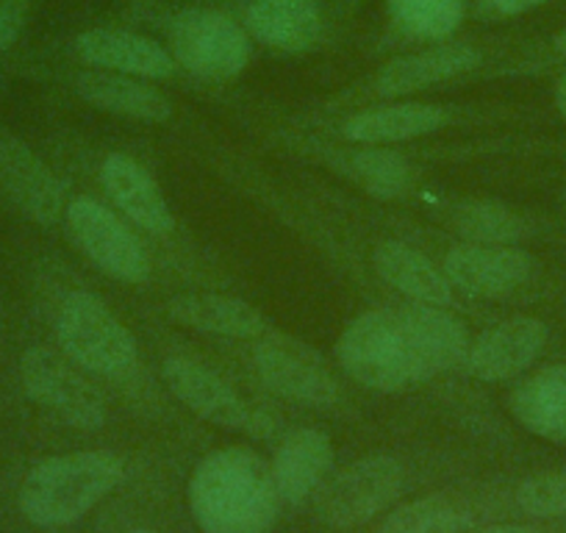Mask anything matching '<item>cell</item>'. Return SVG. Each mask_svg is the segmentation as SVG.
<instances>
[{
	"label": "cell",
	"mask_w": 566,
	"mask_h": 533,
	"mask_svg": "<svg viewBox=\"0 0 566 533\" xmlns=\"http://www.w3.org/2000/svg\"><path fill=\"white\" fill-rule=\"evenodd\" d=\"M558 108H560V114H564V119H566V73H564V79H560V84H558Z\"/></svg>",
	"instance_id": "obj_33"
},
{
	"label": "cell",
	"mask_w": 566,
	"mask_h": 533,
	"mask_svg": "<svg viewBox=\"0 0 566 533\" xmlns=\"http://www.w3.org/2000/svg\"><path fill=\"white\" fill-rule=\"evenodd\" d=\"M165 380L172 395L187 409L228 431L248 433L253 439H270L275 417L261 406L248 404L226 378L189 358H170L165 364Z\"/></svg>",
	"instance_id": "obj_7"
},
{
	"label": "cell",
	"mask_w": 566,
	"mask_h": 533,
	"mask_svg": "<svg viewBox=\"0 0 566 533\" xmlns=\"http://www.w3.org/2000/svg\"><path fill=\"white\" fill-rule=\"evenodd\" d=\"M481 62V53L472 45H437L428 51L391 59L378 73V90L384 95H406L455 79Z\"/></svg>",
	"instance_id": "obj_21"
},
{
	"label": "cell",
	"mask_w": 566,
	"mask_h": 533,
	"mask_svg": "<svg viewBox=\"0 0 566 533\" xmlns=\"http://www.w3.org/2000/svg\"><path fill=\"white\" fill-rule=\"evenodd\" d=\"M472 527V511L444 494L400 505L380 522L378 533H464Z\"/></svg>",
	"instance_id": "obj_25"
},
{
	"label": "cell",
	"mask_w": 566,
	"mask_h": 533,
	"mask_svg": "<svg viewBox=\"0 0 566 533\" xmlns=\"http://www.w3.org/2000/svg\"><path fill=\"white\" fill-rule=\"evenodd\" d=\"M464 533H536L533 527H525V525H486V527H467Z\"/></svg>",
	"instance_id": "obj_32"
},
{
	"label": "cell",
	"mask_w": 566,
	"mask_h": 533,
	"mask_svg": "<svg viewBox=\"0 0 566 533\" xmlns=\"http://www.w3.org/2000/svg\"><path fill=\"white\" fill-rule=\"evenodd\" d=\"M406 487L402 464L391 456H367L317 489L314 511L331 527H358L389 509Z\"/></svg>",
	"instance_id": "obj_5"
},
{
	"label": "cell",
	"mask_w": 566,
	"mask_h": 533,
	"mask_svg": "<svg viewBox=\"0 0 566 533\" xmlns=\"http://www.w3.org/2000/svg\"><path fill=\"white\" fill-rule=\"evenodd\" d=\"M453 226L475 244H511L525 233L520 217L494 200H472L455 209Z\"/></svg>",
	"instance_id": "obj_27"
},
{
	"label": "cell",
	"mask_w": 566,
	"mask_h": 533,
	"mask_svg": "<svg viewBox=\"0 0 566 533\" xmlns=\"http://www.w3.org/2000/svg\"><path fill=\"white\" fill-rule=\"evenodd\" d=\"M331 467H334V448L328 433L317 428H301L290 433L270 464L281 503H303L308 494L323 487Z\"/></svg>",
	"instance_id": "obj_17"
},
{
	"label": "cell",
	"mask_w": 566,
	"mask_h": 533,
	"mask_svg": "<svg viewBox=\"0 0 566 533\" xmlns=\"http://www.w3.org/2000/svg\"><path fill=\"white\" fill-rule=\"evenodd\" d=\"M516 505L531 516H566V470L527 478L516 489Z\"/></svg>",
	"instance_id": "obj_29"
},
{
	"label": "cell",
	"mask_w": 566,
	"mask_h": 533,
	"mask_svg": "<svg viewBox=\"0 0 566 533\" xmlns=\"http://www.w3.org/2000/svg\"><path fill=\"white\" fill-rule=\"evenodd\" d=\"M533 275V259L511 244H464L444 259V279L481 297L514 292Z\"/></svg>",
	"instance_id": "obj_11"
},
{
	"label": "cell",
	"mask_w": 566,
	"mask_h": 533,
	"mask_svg": "<svg viewBox=\"0 0 566 533\" xmlns=\"http://www.w3.org/2000/svg\"><path fill=\"white\" fill-rule=\"evenodd\" d=\"M0 187L23 215L42 226H53L62 217V184L45 161L18 139L0 143Z\"/></svg>",
	"instance_id": "obj_13"
},
{
	"label": "cell",
	"mask_w": 566,
	"mask_h": 533,
	"mask_svg": "<svg viewBox=\"0 0 566 533\" xmlns=\"http://www.w3.org/2000/svg\"><path fill=\"white\" fill-rule=\"evenodd\" d=\"M123 478V459L106 450L53 456L31 467L25 475L20 487V511L36 527L73 525L112 494Z\"/></svg>",
	"instance_id": "obj_2"
},
{
	"label": "cell",
	"mask_w": 566,
	"mask_h": 533,
	"mask_svg": "<svg viewBox=\"0 0 566 533\" xmlns=\"http://www.w3.org/2000/svg\"><path fill=\"white\" fill-rule=\"evenodd\" d=\"M78 56L92 67L134 79H170L172 56L148 36L119 29H92L78 36Z\"/></svg>",
	"instance_id": "obj_16"
},
{
	"label": "cell",
	"mask_w": 566,
	"mask_h": 533,
	"mask_svg": "<svg viewBox=\"0 0 566 533\" xmlns=\"http://www.w3.org/2000/svg\"><path fill=\"white\" fill-rule=\"evenodd\" d=\"M31 0H0V51H9L23 34Z\"/></svg>",
	"instance_id": "obj_30"
},
{
	"label": "cell",
	"mask_w": 566,
	"mask_h": 533,
	"mask_svg": "<svg viewBox=\"0 0 566 533\" xmlns=\"http://www.w3.org/2000/svg\"><path fill=\"white\" fill-rule=\"evenodd\" d=\"M172 323L231 339H259L266 331L264 314L239 297L226 295H181L167 306Z\"/></svg>",
	"instance_id": "obj_20"
},
{
	"label": "cell",
	"mask_w": 566,
	"mask_h": 533,
	"mask_svg": "<svg viewBox=\"0 0 566 533\" xmlns=\"http://www.w3.org/2000/svg\"><path fill=\"white\" fill-rule=\"evenodd\" d=\"M375 273L389 286L400 290L402 295L413 297L417 303L428 306H450L453 292L444 273L431 259H424L419 250L402 242H380L373 253Z\"/></svg>",
	"instance_id": "obj_23"
},
{
	"label": "cell",
	"mask_w": 566,
	"mask_h": 533,
	"mask_svg": "<svg viewBox=\"0 0 566 533\" xmlns=\"http://www.w3.org/2000/svg\"><path fill=\"white\" fill-rule=\"evenodd\" d=\"M255 369L261 384L292 404L328 409L339 400V384L325 364L323 353L314 351L292 334L259 336Z\"/></svg>",
	"instance_id": "obj_6"
},
{
	"label": "cell",
	"mask_w": 566,
	"mask_h": 533,
	"mask_svg": "<svg viewBox=\"0 0 566 533\" xmlns=\"http://www.w3.org/2000/svg\"><path fill=\"white\" fill-rule=\"evenodd\" d=\"M402 325H406L408 342H411L413 362H417L419 384L431 380L433 375L453 369L461 358L470 353V336L461 320L442 312V306L413 303V306L397 309Z\"/></svg>",
	"instance_id": "obj_14"
},
{
	"label": "cell",
	"mask_w": 566,
	"mask_h": 533,
	"mask_svg": "<svg viewBox=\"0 0 566 533\" xmlns=\"http://www.w3.org/2000/svg\"><path fill=\"white\" fill-rule=\"evenodd\" d=\"M189 509L203 533H270L281 514L272 470L250 448L206 456L189 478Z\"/></svg>",
	"instance_id": "obj_1"
},
{
	"label": "cell",
	"mask_w": 566,
	"mask_h": 533,
	"mask_svg": "<svg viewBox=\"0 0 566 533\" xmlns=\"http://www.w3.org/2000/svg\"><path fill=\"white\" fill-rule=\"evenodd\" d=\"M75 90L95 108L117 117L142 119V123H165L170 119L172 106L159 90L142 84L134 75L112 73V70H95L75 79Z\"/></svg>",
	"instance_id": "obj_18"
},
{
	"label": "cell",
	"mask_w": 566,
	"mask_h": 533,
	"mask_svg": "<svg viewBox=\"0 0 566 533\" xmlns=\"http://www.w3.org/2000/svg\"><path fill=\"white\" fill-rule=\"evenodd\" d=\"M172 56L200 79L226 81L250 62V42L231 18L211 9H187L170 25Z\"/></svg>",
	"instance_id": "obj_8"
},
{
	"label": "cell",
	"mask_w": 566,
	"mask_h": 533,
	"mask_svg": "<svg viewBox=\"0 0 566 533\" xmlns=\"http://www.w3.org/2000/svg\"><path fill=\"white\" fill-rule=\"evenodd\" d=\"M250 34L275 51H308L323 34V14L314 0H255L248 9Z\"/></svg>",
	"instance_id": "obj_19"
},
{
	"label": "cell",
	"mask_w": 566,
	"mask_h": 533,
	"mask_svg": "<svg viewBox=\"0 0 566 533\" xmlns=\"http://www.w3.org/2000/svg\"><path fill=\"white\" fill-rule=\"evenodd\" d=\"M20 375L31 400L56 415L64 426L97 431L106 422L101 391L59 353L31 347L20 362Z\"/></svg>",
	"instance_id": "obj_9"
},
{
	"label": "cell",
	"mask_w": 566,
	"mask_h": 533,
	"mask_svg": "<svg viewBox=\"0 0 566 533\" xmlns=\"http://www.w3.org/2000/svg\"><path fill=\"white\" fill-rule=\"evenodd\" d=\"M448 123V112L431 103H397V106H380L358 112L347 119L345 134L353 143L386 145L406 143L439 130Z\"/></svg>",
	"instance_id": "obj_24"
},
{
	"label": "cell",
	"mask_w": 566,
	"mask_h": 533,
	"mask_svg": "<svg viewBox=\"0 0 566 533\" xmlns=\"http://www.w3.org/2000/svg\"><path fill=\"white\" fill-rule=\"evenodd\" d=\"M101 181L108 198L119 211L145 231L165 237L172 231V215L161 195L159 184L154 181L139 161L125 154H112L101 167Z\"/></svg>",
	"instance_id": "obj_15"
},
{
	"label": "cell",
	"mask_w": 566,
	"mask_h": 533,
	"mask_svg": "<svg viewBox=\"0 0 566 533\" xmlns=\"http://www.w3.org/2000/svg\"><path fill=\"white\" fill-rule=\"evenodd\" d=\"M547 345V325L536 317H511L489 328L467 353L470 373L478 380L514 378L525 373Z\"/></svg>",
	"instance_id": "obj_12"
},
{
	"label": "cell",
	"mask_w": 566,
	"mask_h": 533,
	"mask_svg": "<svg viewBox=\"0 0 566 533\" xmlns=\"http://www.w3.org/2000/svg\"><path fill=\"white\" fill-rule=\"evenodd\" d=\"M350 170L369 195L384 200L400 198L411 184V167L395 150H361L350 159Z\"/></svg>",
	"instance_id": "obj_28"
},
{
	"label": "cell",
	"mask_w": 566,
	"mask_h": 533,
	"mask_svg": "<svg viewBox=\"0 0 566 533\" xmlns=\"http://www.w3.org/2000/svg\"><path fill=\"white\" fill-rule=\"evenodd\" d=\"M391 18L419 40H444L464 20L467 0H389Z\"/></svg>",
	"instance_id": "obj_26"
},
{
	"label": "cell",
	"mask_w": 566,
	"mask_h": 533,
	"mask_svg": "<svg viewBox=\"0 0 566 533\" xmlns=\"http://www.w3.org/2000/svg\"><path fill=\"white\" fill-rule=\"evenodd\" d=\"M542 3H547V0H497V3H494V9H500L503 14H520V12H527V9H533V7H542Z\"/></svg>",
	"instance_id": "obj_31"
},
{
	"label": "cell",
	"mask_w": 566,
	"mask_h": 533,
	"mask_svg": "<svg viewBox=\"0 0 566 533\" xmlns=\"http://www.w3.org/2000/svg\"><path fill=\"white\" fill-rule=\"evenodd\" d=\"M489 3H492V7H494V3H497V0H489Z\"/></svg>",
	"instance_id": "obj_36"
},
{
	"label": "cell",
	"mask_w": 566,
	"mask_h": 533,
	"mask_svg": "<svg viewBox=\"0 0 566 533\" xmlns=\"http://www.w3.org/2000/svg\"><path fill=\"white\" fill-rule=\"evenodd\" d=\"M511 411L536 437L549 442L566 439V364L538 369L511 395Z\"/></svg>",
	"instance_id": "obj_22"
},
{
	"label": "cell",
	"mask_w": 566,
	"mask_h": 533,
	"mask_svg": "<svg viewBox=\"0 0 566 533\" xmlns=\"http://www.w3.org/2000/svg\"><path fill=\"white\" fill-rule=\"evenodd\" d=\"M555 48H558L560 56H566V31H560V34L555 36Z\"/></svg>",
	"instance_id": "obj_34"
},
{
	"label": "cell",
	"mask_w": 566,
	"mask_h": 533,
	"mask_svg": "<svg viewBox=\"0 0 566 533\" xmlns=\"http://www.w3.org/2000/svg\"><path fill=\"white\" fill-rule=\"evenodd\" d=\"M62 351L78 367L106 378H123L136 367V342L112 309L90 292H70L56 317Z\"/></svg>",
	"instance_id": "obj_4"
},
{
	"label": "cell",
	"mask_w": 566,
	"mask_h": 533,
	"mask_svg": "<svg viewBox=\"0 0 566 533\" xmlns=\"http://www.w3.org/2000/svg\"><path fill=\"white\" fill-rule=\"evenodd\" d=\"M342 369L375 391H397L419 384L417 362L400 312L375 309L353 320L336 345Z\"/></svg>",
	"instance_id": "obj_3"
},
{
	"label": "cell",
	"mask_w": 566,
	"mask_h": 533,
	"mask_svg": "<svg viewBox=\"0 0 566 533\" xmlns=\"http://www.w3.org/2000/svg\"><path fill=\"white\" fill-rule=\"evenodd\" d=\"M67 228L75 244L101 266L103 273L123 284H142L150 275V261L139 239L92 198H78L67 206Z\"/></svg>",
	"instance_id": "obj_10"
},
{
	"label": "cell",
	"mask_w": 566,
	"mask_h": 533,
	"mask_svg": "<svg viewBox=\"0 0 566 533\" xmlns=\"http://www.w3.org/2000/svg\"><path fill=\"white\" fill-rule=\"evenodd\" d=\"M128 533H156V531H145V527H139V531H128Z\"/></svg>",
	"instance_id": "obj_35"
}]
</instances>
